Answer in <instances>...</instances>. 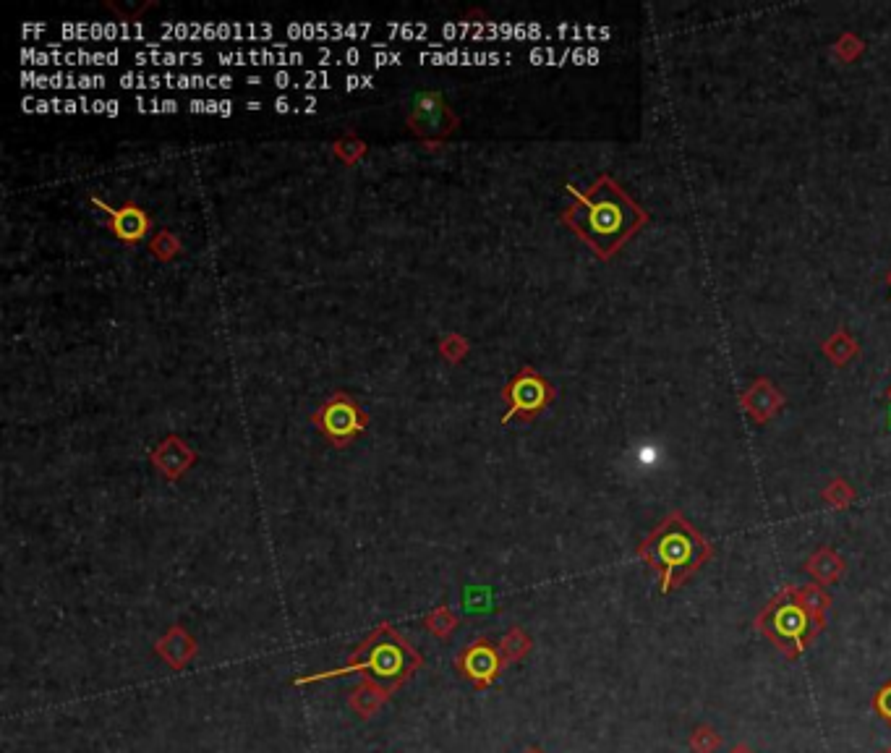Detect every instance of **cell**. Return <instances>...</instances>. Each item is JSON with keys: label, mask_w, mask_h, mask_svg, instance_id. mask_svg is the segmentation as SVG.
Returning <instances> with one entry per match:
<instances>
[{"label": "cell", "mask_w": 891, "mask_h": 753, "mask_svg": "<svg viewBox=\"0 0 891 753\" xmlns=\"http://www.w3.org/2000/svg\"><path fill=\"white\" fill-rule=\"evenodd\" d=\"M865 53V42L860 34L855 32H842L837 37V42L831 45V55L842 63H855L860 61Z\"/></svg>", "instance_id": "cell-16"}, {"label": "cell", "mask_w": 891, "mask_h": 753, "mask_svg": "<svg viewBox=\"0 0 891 753\" xmlns=\"http://www.w3.org/2000/svg\"><path fill=\"white\" fill-rule=\"evenodd\" d=\"M502 398L507 401L505 421H510L513 416L534 419L536 414H541L554 401V387L534 367H523L513 380L507 382V387L502 390Z\"/></svg>", "instance_id": "cell-6"}, {"label": "cell", "mask_w": 891, "mask_h": 753, "mask_svg": "<svg viewBox=\"0 0 891 753\" xmlns=\"http://www.w3.org/2000/svg\"><path fill=\"white\" fill-rule=\"evenodd\" d=\"M711 555L714 550L709 539L680 510L667 513L638 544V557L659 576L664 594L685 584L696 570L709 563Z\"/></svg>", "instance_id": "cell-2"}, {"label": "cell", "mask_w": 891, "mask_h": 753, "mask_svg": "<svg viewBox=\"0 0 891 753\" xmlns=\"http://www.w3.org/2000/svg\"><path fill=\"white\" fill-rule=\"evenodd\" d=\"M155 652L165 665H170L173 670H183V667L189 665L191 659L199 654V646H196L191 633L183 631L181 625H173V628L157 641Z\"/></svg>", "instance_id": "cell-11"}, {"label": "cell", "mask_w": 891, "mask_h": 753, "mask_svg": "<svg viewBox=\"0 0 891 753\" xmlns=\"http://www.w3.org/2000/svg\"><path fill=\"white\" fill-rule=\"evenodd\" d=\"M526 753H541V751H539V748H528Z\"/></svg>", "instance_id": "cell-23"}, {"label": "cell", "mask_w": 891, "mask_h": 753, "mask_svg": "<svg viewBox=\"0 0 891 753\" xmlns=\"http://www.w3.org/2000/svg\"><path fill=\"white\" fill-rule=\"evenodd\" d=\"M458 623H460L458 615H455L450 607H439V610L429 612V615L424 618V628L437 638L453 636V631L458 628Z\"/></svg>", "instance_id": "cell-17"}, {"label": "cell", "mask_w": 891, "mask_h": 753, "mask_svg": "<svg viewBox=\"0 0 891 753\" xmlns=\"http://www.w3.org/2000/svg\"><path fill=\"white\" fill-rule=\"evenodd\" d=\"M442 353H445L447 359L450 361H455L458 359V356H463V353H466V348H468V343L463 338H458V335H450V338L445 340V343H442Z\"/></svg>", "instance_id": "cell-21"}, {"label": "cell", "mask_w": 891, "mask_h": 753, "mask_svg": "<svg viewBox=\"0 0 891 753\" xmlns=\"http://www.w3.org/2000/svg\"><path fill=\"white\" fill-rule=\"evenodd\" d=\"M886 398H889V403H891V385H889V390H886Z\"/></svg>", "instance_id": "cell-24"}, {"label": "cell", "mask_w": 891, "mask_h": 753, "mask_svg": "<svg viewBox=\"0 0 891 753\" xmlns=\"http://www.w3.org/2000/svg\"><path fill=\"white\" fill-rule=\"evenodd\" d=\"M455 667H458V672L463 678H468L479 691H484V688H489L494 680L500 678L505 662H502L500 649H497L489 638H476V641H471V644L458 654Z\"/></svg>", "instance_id": "cell-7"}, {"label": "cell", "mask_w": 891, "mask_h": 753, "mask_svg": "<svg viewBox=\"0 0 891 753\" xmlns=\"http://www.w3.org/2000/svg\"><path fill=\"white\" fill-rule=\"evenodd\" d=\"M419 667H424V657L392 625L382 623L353 649L351 659L340 670L306 675L296 683L306 686V683H314V680L340 678V675H364L366 680H374L377 686H382L392 696Z\"/></svg>", "instance_id": "cell-3"}, {"label": "cell", "mask_w": 891, "mask_h": 753, "mask_svg": "<svg viewBox=\"0 0 891 753\" xmlns=\"http://www.w3.org/2000/svg\"><path fill=\"white\" fill-rule=\"evenodd\" d=\"M873 706H876V712L881 714L884 720L891 722V683H886V686L876 693Z\"/></svg>", "instance_id": "cell-22"}, {"label": "cell", "mask_w": 891, "mask_h": 753, "mask_svg": "<svg viewBox=\"0 0 891 753\" xmlns=\"http://www.w3.org/2000/svg\"><path fill=\"white\" fill-rule=\"evenodd\" d=\"M805 568H808L810 573H813V576H816L818 581H821V584H831L834 578L842 576L844 563H842V557H839L837 552L829 550V547H821V550H818L816 555L810 557Z\"/></svg>", "instance_id": "cell-15"}, {"label": "cell", "mask_w": 891, "mask_h": 753, "mask_svg": "<svg viewBox=\"0 0 891 753\" xmlns=\"http://www.w3.org/2000/svg\"><path fill=\"white\" fill-rule=\"evenodd\" d=\"M821 353L834 364V367H847L860 356V343L852 333H847L844 327H837L829 338L821 343Z\"/></svg>", "instance_id": "cell-13"}, {"label": "cell", "mask_w": 891, "mask_h": 753, "mask_svg": "<svg viewBox=\"0 0 891 753\" xmlns=\"http://www.w3.org/2000/svg\"><path fill=\"white\" fill-rule=\"evenodd\" d=\"M411 126L421 136H445L455 129V116L437 92H421L413 105Z\"/></svg>", "instance_id": "cell-8"}, {"label": "cell", "mask_w": 891, "mask_h": 753, "mask_svg": "<svg viewBox=\"0 0 891 753\" xmlns=\"http://www.w3.org/2000/svg\"><path fill=\"white\" fill-rule=\"evenodd\" d=\"M567 191L573 204L562 212V223L604 262L648 225L646 207L635 202L607 173L596 178L586 191L575 186H567Z\"/></svg>", "instance_id": "cell-1"}, {"label": "cell", "mask_w": 891, "mask_h": 753, "mask_svg": "<svg viewBox=\"0 0 891 753\" xmlns=\"http://www.w3.org/2000/svg\"><path fill=\"white\" fill-rule=\"evenodd\" d=\"M92 202L108 215L110 231L121 238V241H126V244H136V241H142V238L147 236L149 218L144 215V210L136 207V204H123L121 210H113V207L102 202L100 197H92Z\"/></svg>", "instance_id": "cell-10"}, {"label": "cell", "mask_w": 891, "mask_h": 753, "mask_svg": "<svg viewBox=\"0 0 891 753\" xmlns=\"http://www.w3.org/2000/svg\"><path fill=\"white\" fill-rule=\"evenodd\" d=\"M311 421L322 429L324 437H327L332 445L345 448L348 442L356 440V437L369 427V414L353 401L351 395L335 393L330 401L319 408L317 414L311 416Z\"/></svg>", "instance_id": "cell-5"}, {"label": "cell", "mask_w": 891, "mask_h": 753, "mask_svg": "<svg viewBox=\"0 0 891 753\" xmlns=\"http://www.w3.org/2000/svg\"><path fill=\"white\" fill-rule=\"evenodd\" d=\"M829 602V594L821 586H787L763 607L756 628L782 652L795 657L821 633Z\"/></svg>", "instance_id": "cell-4"}, {"label": "cell", "mask_w": 891, "mask_h": 753, "mask_svg": "<svg viewBox=\"0 0 891 753\" xmlns=\"http://www.w3.org/2000/svg\"><path fill=\"white\" fill-rule=\"evenodd\" d=\"M528 649H531V638L520 631V628H513V631L502 638V644H500L502 662H505V665H513V662H518L520 657H526Z\"/></svg>", "instance_id": "cell-18"}, {"label": "cell", "mask_w": 891, "mask_h": 753, "mask_svg": "<svg viewBox=\"0 0 891 753\" xmlns=\"http://www.w3.org/2000/svg\"><path fill=\"white\" fill-rule=\"evenodd\" d=\"M387 699H390V693H387L385 688L377 686L374 680H366L364 678V680H361V683H358L356 691L351 693V699H348V704H351V709L358 714V717H364V720H369L372 714H377L379 709L385 706Z\"/></svg>", "instance_id": "cell-14"}, {"label": "cell", "mask_w": 891, "mask_h": 753, "mask_svg": "<svg viewBox=\"0 0 891 753\" xmlns=\"http://www.w3.org/2000/svg\"><path fill=\"white\" fill-rule=\"evenodd\" d=\"M784 403H787V398H784L782 390H779L769 377H758V380H753L748 387H745L743 395H740V408H743L745 414L756 421V424H766V421L774 419V416L784 408Z\"/></svg>", "instance_id": "cell-9"}, {"label": "cell", "mask_w": 891, "mask_h": 753, "mask_svg": "<svg viewBox=\"0 0 891 753\" xmlns=\"http://www.w3.org/2000/svg\"><path fill=\"white\" fill-rule=\"evenodd\" d=\"M852 497H855V492H852L850 484L842 482V479H834V482H831L824 492V500H829L834 508H844V505H850Z\"/></svg>", "instance_id": "cell-19"}, {"label": "cell", "mask_w": 891, "mask_h": 753, "mask_svg": "<svg viewBox=\"0 0 891 753\" xmlns=\"http://www.w3.org/2000/svg\"><path fill=\"white\" fill-rule=\"evenodd\" d=\"M886 283H889V288H891V270H889V275H886Z\"/></svg>", "instance_id": "cell-25"}, {"label": "cell", "mask_w": 891, "mask_h": 753, "mask_svg": "<svg viewBox=\"0 0 891 753\" xmlns=\"http://www.w3.org/2000/svg\"><path fill=\"white\" fill-rule=\"evenodd\" d=\"M152 251H155V254L160 259H170L178 251V238L173 236V233L162 231L160 236H157L155 241H152Z\"/></svg>", "instance_id": "cell-20"}, {"label": "cell", "mask_w": 891, "mask_h": 753, "mask_svg": "<svg viewBox=\"0 0 891 753\" xmlns=\"http://www.w3.org/2000/svg\"><path fill=\"white\" fill-rule=\"evenodd\" d=\"M194 458H196L194 450L186 448L181 437L176 435L168 437V440H162L160 448L152 450V463H155L157 469L168 476V479H178V476L194 463Z\"/></svg>", "instance_id": "cell-12"}]
</instances>
